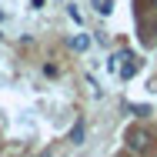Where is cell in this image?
Segmentation results:
<instances>
[{
	"instance_id": "1",
	"label": "cell",
	"mask_w": 157,
	"mask_h": 157,
	"mask_svg": "<svg viewBox=\"0 0 157 157\" xmlns=\"http://www.w3.org/2000/svg\"><path fill=\"white\" fill-rule=\"evenodd\" d=\"M127 147L130 151H137V154H147V147H151V134L147 130H127Z\"/></svg>"
},
{
	"instance_id": "2",
	"label": "cell",
	"mask_w": 157,
	"mask_h": 157,
	"mask_svg": "<svg viewBox=\"0 0 157 157\" xmlns=\"http://www.w3.org/2000/svg\"><path fill=\"white\" fill-rule=\"evenodd\" d=\"M70 47H74V50H87V47H90V37H87V33H74V37H70Z\"/></svg>"
},
{
	"instance_id": "3",
	"label": "cell",
	"mask_w": 157,
	"mask_h": 157,
	"mask_svg": "<svg viewBox=\"0 0 157 157\" xmlns=\"http://www.w3.org/2000/svg\"><path fill=\"white\" fill-rule=\"evenodd\" d=\"M137 67H140V63H137V60H130V57H127V63L121 67V77H124V80H130V77L137 74Z\"/></svg>"
},
{
	"instance_id": "4",
	"label": "cell",
	"mask_w": 157,
	"mask_h": 157,
	"mask_svg": "<svg viewBox=\"0 0 157 157\" xmlns=\"http://www.w3.org/2000/svg\"><path fill=\"white\" fill-rule=\"evenodd\" d=\"M84 140V124H74V130H70V144H80Z\"/></svg>"
},
{
	"instance_id": "5",
	"label": "cell",
	"mask_w": 157,
	"mask_h": 157,
	"mask_svg": "<svg viewBox=\"0 0 157 157\" xmlns=\"http://www.w3.org/2000/svg\"><path fill=\"white\" fill-rule=\"evenodd\" d=\"M94 3H97V13H110V7H114L110 0H94Z\"/></svg>"
},
{
	"instance_id": "6",
	"label": "cell",
	"mask_w": 157,
	"mask_h": 157,
	"mask_svg": "<svg viewBox=\"0 0 157 157\" xmlns=\"http://www.w3.org/2000/svg\"><path fill=\"white\" fill-rule=\"evenodd\" d=\"M130 110H134L137 117H147V114H151V107H147V104H137V107H130Z\"/></svg>"
}]
</instances>
